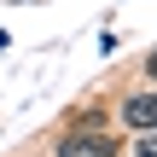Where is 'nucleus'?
I'll use <instances>...</instances> for the list:
<instances>
[{
	"mask_svg": "<svg viewBox=\"0 0 157 157\" xmlns=\"http://www.w3.org/2000/svg\"><path fill=\"white\" fill-rule=\"evenodd\" d=\"M122 122H128L134 134H146V128H157V93H134V99L122 105Z\"/></svg>",
	"mask_w": 157,
	"mask_h": 157,
	"instance_id": "nucleus-2",
	"label": "nucleus"
},
{
	"mask_svg": "<svg viewBox=\"0 0 157 157\" xmlns=\"http://www.w3.org/2000/svg\"><path fill=\"white\" fill-rule=\"evenodd\" d=\"M58 157H117V140L111 134H70V140H58Z\"/></svg>",
	"mask_w": 157,
	"mask_h": 157,
	"instance_id": "nucleus-1",
	"label": "nucleus"
},
{
	"mask_svg": "<svg viewBox=\"0 0 157 157\" xmlns=\"http://www.w3.org/2000/svg\"><path fill=\"white\" fill-rule=\"evenodd\" d=\"M134 151H140V157H157V128H146V134H140V146H134Z\"/></svg>",
	"mask_w": 157,
	"mask_h": 157,
	"instance_id": "nucleus-3",
	"label": "nucleus"
},
{
	"mask_svg": "<svg viewBox=\"0 0 157 157\" xmlns=\"http://www.w3.org/2000/svg\"><path fill=\"white\" fill-rule=\"evenodd\" d=\"M146 76H151V82H157V52H151V58H146Z\"/></svg>",
	"mask_w": 157,
	"mask_h": 157,
	"instance_id": "nucleus-4",
	"label": "nucleus"
}]
</instances>
